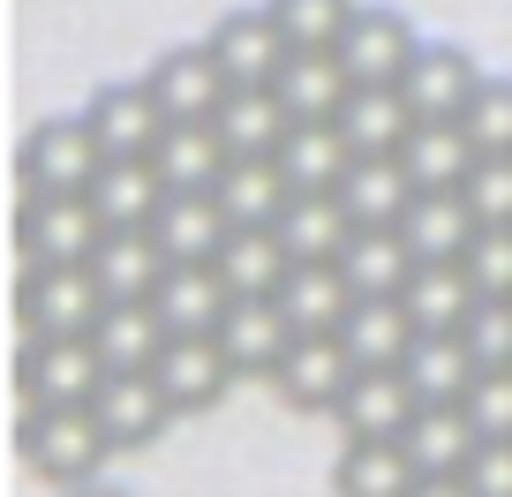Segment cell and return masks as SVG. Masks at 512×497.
<instances>
[{"label": "cell", "instance_id": "cell-1", "mask_svg": "<svg viewBox=\"0 0 512 497\" xmlns=\"http://www.w3.org/2000/svg\"><path fill=\"white\" fill-rule=\"evenodd\" d=\"M16 452L46 490H83V482H98V467L113 460V445H106L91 407H23Z\"/></svg>", "mask_w": 512, "mask_h": 497}, {"label": "cell", "instance_id": "cell-2", "mask_svg": "<svg viewBox=\"0 0 512 497\" xmlns=\"http://www.w3.org/2000/svg\"><path fill=\"white\" fill-rule=\"evenodd\" d=\"M98 166H106V144H98V129L83 121V113L38 121V129L23 136V151H16L23 196H83L98 181Z\"/></svg>", "mask_w": 512, "mask_h": 497}, {"label": "cell", "instance_id": "cell-3", "mask_svg": "<svg viewBox=\"0 0 512 497\" xmlns=\"http://www.w3.org/2000/svg\"><path fill=\"white\" fill-rule=\"evenodd\" d=\"M98 309H106V294H98L91 264H23L16 279L23 339H91Z\"/></svg>", "mask_w": 512, "mask_h": 497}, {"label": "cell", "instance_id": "cell-4", "mask_svg": "<svg viewBox=\"0 0 512 497\" xmlns=\"http://www.w3.org/2000/svg\"><path fill=\"white\" fill-rule=\"evenodd\" d=\"M106 385L91 339H23L16 347V400L23 407H91V392Z\"/></svg>", "mask_w": 512, "mask_h": 497}, {"label": "cell", "instance_id": "cell-5", "mask_svg": "<svg viewBox=\"0 0 512 497\" xmlns=\"http://www.w3.org/2000/svg\"><path fill=\"white\" fill-rule=\"evenodd\" d=\"M106 241L91 196H16V257L23 264H91Z\"/></svg>", "mask_w": 512, "mask_h": 497}, {"label": "cell", "instance_id": "cell-6", "mask_svg": "<svg viewBox=\"0 0 512 497\" xmlns=\"http://www.w3.org/2000/svg\"><path fill=\"white\" fill-rule=\"evenodd\" d=\"M339 68H347L354 83H392L400 91V76H407V61L422 53V38H415V23L400 16V8H377V0H362L347 16V31H339Z\"/></svg>", "mask_w": 512, "mask_h": 497}, {"label": "cell", "instance_id": "cell-7", "mask_svg": "<svg viewBox=\"0 0 512 497\" xmlns=\"http://www.w3.org/2000/svg\"><path fill=\"white\" fill-rule=\"evenodd\" d=\"M211 61L226 68V83L234 91H272V76L287 68V31L272 23V8H226L219 23H211Z\"/></svg>", "mask_w": 512, "mask_h": 497}, {"label": "cell", "instance_id": "cell-8", "mask_svg": "<svg viewBox=\"0 0 512 497\" xmlns=\"http://www.w3.org/2000/svg\"><path fill=\"white\" fill-rule=\"evenodd\" d=\"M91 415H98L113 452H144L151 437L174 430V400L159 392L151 369H106V385L91 392Z\"/></svg>", "mask_w": 512, "mask_h": 497}, {"label": "cell", "instance_id": "cell-9", "mask_svg": "<svg viewBox=\"0 0 512 497\" xmlns=\"http://www.w3.org/2000/svg\"><path fill=\"white\" fill-rule=\"evenodd\" d=\"M219 354L234 362V377H264L272 385L279 377V362H287V347L302 332L287 324V309L272 302V294H249V302H226V317H219Z\"/></svg>", "mask_w": 512, "mask_h": 497}, {"label": "cell", "instance_id": "cell-10", "mask_svg": "<svg viewBox=\"0 0 512 497\" xmlns=\"http://www.w3.org/2000/svg\"><path fill=\"white\" fill-rule=\"evenodd\" d=\"M475 83H482V68L467 61V46H452V38H422V53L407 61V76H400V98H407L415 121H460L467 98H475Z\"/></svg>", "mask_w": 512, "mask_h": 497}, {"label": "cell", "instance_id": "cell-11", "mask_svg": "<svg viewBox=\"0 0 512 497\" xmlns=\"http://www.w3.org/2000/svg\"><path fill=\"white\" fill-rule=\"evenodd\" d=\"M144 83H151L166 121H211V113L226 106V91H234L226 68L211 61V46H166L159 61L144 68Z\"/></svg>", "mask_w": 512, "mask_h": 497}, {"label": "cell", "instance_id": "cell-12", "mask_svg": "<svg viewBox=\"0 0 512 497\" xmlns=\"http://www.w3.org/2000/svg\"><path fill=\"white\" fill-rule=\"evenodd\" d=\"M83 121L98 129V144H106V159H151L166 136V113L159 98H151V83H98L91 106H83Z\"/></svg>", "mask_w": 512, "mask_h": 497}, {"label": "cell", "instance_id": "cell-13", "mask_svg": "<svg viewBox=\"0 0 512 497\" xmlns=\"http://www.w3.org/2000/svg\"><path fill=\"white\" fill-rule=\"evenodd\" d=\"M347 385H354V354L339 347V332L294 339L287 362H279V377H272V392L294 407V415H332Z\"/></svg>", "mask_w": 512, "mask_h": 497}, {"label": "cell", "instance_id": "cell-14", "mask_svg": "<svg viewBox=\"0 0 512 497\" xmlns=\"http://www.w3.org/2000/svg\"><path fill=\"white\" fill-rule=\"evenodd\" d=\"M151 377H159V392L174 400V415H211V407L226 400V385H234V362L219 354L211 332H189V339H166Z\"/></svg>", "mask_w": 512, "mask_h": 497}, {"label": "cell", "instance_id": "cell-15", "mask_svg": "<svg viewBox=\"0 0 512 497\" xmlns=\"http://www.w3.org/2000/svg\"><path fill=\"white\" fill-rule=\"evenodd\" d=\"M415 385H407L400 369H354V385L339 392L332 422H339V445L347 437H407V422H415Z\"/></svg>", "mask_w": 512, "mask_h": 497}, {"label": "cell", "instance_id": "cell-16", "mask_svg": "<svg viewBox=\"0 0 512 497\" xmlns=\"http://www.w3.org/2000/svg\"><path fill=\"white\" fill-rule=\"evenodd\" d=\"M226 211H219V196L211 189H166V204H159V219H151V241H159V257L166 264H211L226 249Z\"/></svg>", "mask_w": 512, "mask_h": 497}, {"label": "cell", "instance_id": "cell-17", "mask_svg": "<svg viewBox=\"0 0 512 497\" xmlns=\"http://www.w3.org/2000/svg\"><path fill=\"white\" fill-rule=\"evenodd\" d=\"M475 234L482 219L467 211L460 189H415V204L400 211V241L415 249V264H460Z\"/></svg>", "mask_w": 512, "mask_h": 497}, {"label": "cell", "instance_id": "cell-18", "mask_svg": "<svg viewBox=\"0 0 512 497\" xmlns=\"http://www.w3.org/2000/svg\"><path fill=\"white\" fill-rule=\"evenodd\" d=\"M83 196H91L106 234H151V219H159V204H166V181H159L151 159H106Z\"/></svg>", "mask_w": 512, "mask_h": 497}, {"label": "cell", "instance_id": "cell-19", "mask_svg": "<svg viewBox=\"0 0 512 497\" xmlns=\"http://www.w3.org/2000/svg\"><path fill=\"white\" fill-rule=\"evenodd\" d=\"M415 317H407L400 294H354L347 324H339V347L354 354V369H400L407 347H415Z\"/></svg>", "mask_w": 512, "mask_h": 497}, {"label": "cell", "instance_id": "cell-20", "mask_svg": "<svg viewBox=\"0 0 512 497\" xmlns=\"http://www.w3.org/2000/svg\"><path fill=\"white\" fill-rule=\"evenodd\" d=\"M422 467L407 460L400 437H347L332 460V490L339 497H415Z\"/></svg>", "mask_w": 512, "mask_h": 497}, {"label": "cell", "instance_id": "cell-21", "mask_svg": "<svg viewBox=\"0 0 512 497\" xmlns=\"http://www.w3.org/2000/svg\"><path fill=\"white\" fill-rule=\"evenodd\" d=\"M272 234L287 241V257H294V264H332L339 249H347L354 219H347V204H339V189H294Z\"/></svg>", "mask_w": 512, "mask_h": 497}, {"label": "cell", "instance_id": "cell-22", "mask_svg": "<svg viewBox=\"0 0 512 497\" xmlns=\"http://www.w3.org/2000/svg\"><path fill=\"white\" fill-rule=\"evenodd\" d=\"M407 129H415V113L392 83H354L347 106H339V136L354 144V159H400Z\"/></svg>", "mask_w": 512, "mask_h": 497}, {"label": "cell", "instance_id": "cell-23", "mask_svg": "<svg viewBox=\"0 0 512 497\" xmlns=\"http://www.w3.org/2000/svg\"><path fill=\"white\" fill-rule=\"evenodd\" d=\"M226 279L211 272V264H166V279L151 287V309L166 317V332L174 339H189V332H219V317H226Z\"/></svg>", "mask_w": 512, "mask_h": 497}, {"label": "cell", "instance_id": "cell-24", "mask_svg": "<svg viewBox=\"0 0 512 497\" xmlns=\"http://www.w3.org/2000/svg\"><path fill=\"white\" fill-rule=\"evenodd\" d=\"M475 136L460 129V121H415L400 144V166L415 189H467V174H475Z\"/></svg>", "mask_w": 512, "mask_h": 497}, {"label": "cell", "instance_id": "cell-25", "mask_svg": "<svg viewBox=\"0 0 512 497\" xmlns=\"http://www.w3.org/2000/svg\"><path fill=\"white\" fill-rule=\"evenodd\" d=\"M354 76L339 68V53H287V68L272 76V98L287 106V121H339Z\"/></svg>", "mask_w": 512, "mask_h": 497}, {"label": "cell", "instance_id": "cell-26", "mask_svg": "<svg viewBox=\"0 0 512 497\" xmlns=\"http://www.w3.org/2000/svg\"><path fill=\"white\" fill-rule=\"evenodd\" d=\"M272 166L287 174V189H339L354 166V144L339 136V121H294L287 136H279Z\"/></svg>", "mask_w": 512, "mask_h": 497}, {"label": "cell", "instance_id": "cell-27", "mask_svg": "<svg viewBox=\"0 0 512 497\" xmlns=\"http://www.w3.org/2000/svg\"><path fill=\"white\" fill-rule=\"evenodd\" d=\"M272 302L287 309V324L302 339H317V332H339V324H347L354 287L339 279V264H287V279H279Z\"/></svg>", "mask_w": 512, "mask_h": 497}, {"label": "cell", "instance_id": "cell-28", "mask_svg": "<svg viewBox=\"0 0 512 497\" xmlns=\"http://www.w3.org/2000/svg\"><path fill=\"white\" fill-rule=\"evenodd\" d=\"M166 339L174 332H166V317L151 302H106L98 324H91V347H98L106 369H159Z\"/></svg>", "mask_w": 512, "mask_h": 497}, {"label": "cell", "instance_id": "cell-29", "mask_svg": "<svg viewBox=\"0 0 512 497\" xmlns=\"http://www.w3.org/2000/svg\"><path fill=\"white\" fill-rule=\"evenodd\" d=\"M151 166H159L166 189H219V174L234 166V151H226V136L211 129V121H166Z\"/></svg>", "mask_w": 512, "mask_h": 497}, {"label": "cell", "instance_id": "cell-30", "mask_svg": "<svg viewBox=\"0 0 512 497\" xmlns=\"http://www.w3.org/2000/svg\"><path fill=\"white\" fill-rule=\"evenodd\" d=\"M400 377L415 385V400H422V407H460V400H467V385H475V354H467V339H460V332H422L415 347H407Z\"/></svg>", "mask_w": 512, "mask_h": 497}, {"label": "cell", "instance_id": "cell-31", "mask_svg": "<svg viewBox=\"0 0 512 497\" xmlns=\"http://www.w3.org/2000/svg\"><path fill=\"white\" fill-rule=\"evenodd\" d=\"M332 264H339V279H347L354 294H400L407 272H415V249L400 241V226H354Z\"/></svg>", "mask_w": 512, "mask_h": 497}, {"label": "cell", "instance_id": "cell-32", "mask_svg": "<svg viewBox=\"0 0 512 497\" xmlns=\"http://www.w3.org/2000/svg\"><path fill=\"white\" fill-rule=\"evenodd\" d=\"M287 241L272 234V226H234L226 234V249L211 257V272L226 279V294L234 302H249V294H279V279H287Z\"/></svg>", "mask_w": 512, "mask_h": 497}, {"label": "cell", "instance_id": "cell-33", "mask_svg": "<svg viewBox=\"0 0 512 497\" xmlns=\"http://www.w3.org/2000/svg\"><path fill=\"white\" fill-rule=\"evenodd\" d=\"M91 279L106 302H151V287L166 279V257L151 234H106L91 249Z\"/></svg>", "mask_w": 512, "mask_h": 497}, {"label": "cell", "instance_id": "cell-34", "mask_svg": "<svg viewBox=\"0 0 512 497\" xmlns=\"http://www.w3.org/2000/svg\"><path fill=\"white\" fill-rule=\"evenodd\" d=\"M400 445H407V460H415L422 475H460V467L475 460L482 430L467 422V407H415Z\"/></svg>", "mask_w": 512, "mask_h": 497}, {"label": "cell", "instance_id": "cell-35", "mask_svg": "<svg viewBox=\"0 0 512 497\" xmlns=\"http://www.w3.org/2000/svg\"><path fill=\"white\" fill-rule=\"evenodd\" d=\"M400 302H407V317H415V332H460L482 294H475V279H467L460 264H415Z\"/></svg>", "mask_w": 512, "mask_h": 497}, {"label": "cell", "instance_id": "cell-36", "mask_svg": "<svg viewBox=\"0 0 512 497\" xmlns=\"http://www.w3.org/2000/svg\"><path fill=\"white\" fill-rule=\"evenodd\" d=\"M339 204H347L354 226H400V211L415 204V181H407L400 159H354L347 181H339Z\"/></svg>", "mask_w": 512, "mask_h": 497}, {"label": "cell", "instance_id": "cell-37", "mask_svg": "<svg viewBox=\"0 0 512 497\" xmlns=\"http://www.w3.org/2000/svg\"><path fill=\"white\" fill-rule=\"evenodd\" d=\"M219 211H226V226H279V211H287V174H279L272 159H234L219 174Z\"/></svg>", "mask_w": 512, "mask_h": 497}, {"label": "cell", "instance_id": "cell-38", "mask_svg": "<svg viewBox=\"0 0 512 497\" xmlns=\"http://www.w3.org/2000/svg\"><path fill=\"white\" fill-rule=\"evenodd\" d=\"M211 129L226 136L234 159H272L279 136H287L294 121H287V106H279L272 91H226V106L211 113Z\"/></svg>", "mask_w": 512, "mask_h": 497}, {"label": "cell", "instance_id": "cell-39", "mask_svg": "<svg viewBox=\"0 0 512 497\" xmlns=\"http://www.w3.org/2000/svg\"><path fill=\"white\" fill-rule=\"evenodd\" d=\"M272 8V23L287 31L294 53H332L339 31H347V16L362 8V0H264Z\"/></svg>", "mask_w": 512, "mask_h": 497}, {"label": "cell", "instance_id": "cell-40", "mask_svg": "<svg viewBox=\"0 0 512 497\" xmlns=\"http://www.w3.org/2000/svg\"><path fill=\"white\" fill-rule=\"evenodd\" d=\"M460 129L475 136L482 159H512V76H482L475 98H467Z\"/></svg>", "mask_w": 512, "mask_h": 497}, {"label": "cell", "instance_id": "cell-41", "mask_svg": "<svg viewBox=\"0 0 512 497\" xmlns=\"http://www.w3.org/2000/svg\"><path fill=\"white\" fill-rule=\"evenodd\" d=\"M460 272L475 279V294H490V302H512V226H482V234L467 241Z\"/></svg>", "mask_w": 512, "mask_h": 497}, {"label": "cell", "instance_id": "cell-42", "mask_svg": "<svg viewBox=\"0 0 512 497\" xmlns=\"http://www.w3.org/2000/svg\"><path fill=\"white\" fill-rule=\"evenodd\" d=\"M460 339H467V354H475V369H512V302H490V294H482V302L467 309Z\"/></svg>", "mask_w": 512, "mask_h": 497}, {"label": "cell", "instance_id": "cell-43", "mask_svg": "<svg viewBox=\"0 0 512 497\" xmlns=\"http://www.w3.org/2000/svg\"><path fill=\"white\" fill-rule=\"evenodd\" d=\"M460 407L482 437H512V369H475V385H467Z\"/></svg>", "mask_w": 512, "mask_h": 497}, {"label": "cell", "instance_id": "cell-44", "mask_svg": "<svg viewBox=\"0 0 512 497\" xmlns=\"http://www.w3.org/2000/svg\"><path fill=\"white\" fill-rule=\"evenodd\" d=\"M467 211H475L482 226H512V159H475V174H467Z\"/></svg>", "mask_w": 512, "mask_h": 497}, {"label": "cell", "instance_id": "cell-45", "mask_svg": "<svg viewBox=\"0 0 512 497\" xmlns=\"http://www.w3.org/2000/svg\"><path fill=\"white\" fill-rule=\"evenodd\" d=\"M460 475H467L475 497H512V437H482L475 460H467Z\"/></svg>", "mask_w": 512, "mask_h": 497}, {"label": "cell", "instance_id": "cell-46", "mask_svg": "<svg viewBox=\"0 0 512 497\" xmlns=\"http://www.w3.org/2000/svg\"><path fill=\"white\" fill-rule=\"evenodd\" d=\"M415 497H475V490H467V475H422Z\"/></svg>", "mask_w": 512, "mask_h": 497}, {"label": "cell", "instance_id": "cell-47", "mask_svg": "<svg viewBox=\"0 0 512 497\" xmlns=\"http://www.w3.org/2000/svg\"><path fill=\"white\" fill-rule=\"evenodd\" d=\"M68 497H128V490H98V482H83V490H68Z\"/></svg>", "mask_w": 512, "mask_h": 497}]
</instances>
